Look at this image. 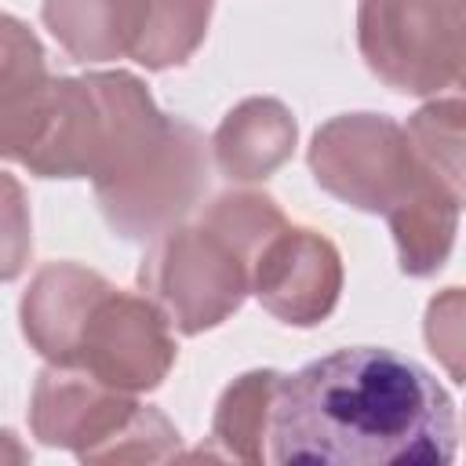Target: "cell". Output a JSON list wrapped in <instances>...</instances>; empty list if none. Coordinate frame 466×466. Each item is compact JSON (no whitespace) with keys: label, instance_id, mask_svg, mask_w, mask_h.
Instances as JSON below:
<instances>
[{"label":"cell","instance_id":"6da1fadb","mask_svg":"<svg viewBox=\"0 0 466 466\" xmlns=\"http://www.w3.org/2000/svg\"><path fill=\"white\" fill-rule=\"evenodd\" d=\"M459 422L448 390L411 357L350 346L280 375L269 459L284 466H448Z\"/></svg>","mask_w":466,"mask_h":466},{"label":"cell","instance_id":"7a4b0ae2","mask_svg":"<svg viewBox=\"0 0 466 466\" xmlns=\"http://www.w3.org/2000/svg\"><path fill=\"white\" fill-rule=\"evenodd\" d=\"M18 320L47 364L87 371L124 393L157 390L178 353L157 302L76 262H47L29 280Z\"/></svg>","mask_w":466,"mask_h":466},{"label":"cell","instance_id":"3957f363","mask_svg":"<svg viewBox=\"0 0 466 466\" xmlns=\"http://www.w3.org/2000/svg\"><path fill=\"white\" fill-rule=\"evenodd\" d=\"M284 222L269 193H222L197 222H178L153 240L138 266V284L182 335L218 328L251 291L255 251Z\"/></svg>","mask_w":466,"mask_h":466},{"label":"cell","instance_id":"277c9868","mask_svg":"<svg viewBox=\"0 0 466 466\" xmlns=\"http://www.w3.org/2000/svg\"><path fill=\"white\" fill-rule=\"evenodd\" d=\"M160 120L153 95L131 73L55 76L47 127L22 167L40 178L102 182L138 157Z\"/></svg>","mask_w":466,"mask_h":466},{"label":"cell","instance_id":"5b68a950","mask_svg":"<svg viewBox=\"0 0 466 466\" xmlns=\"http://www.w3.org/2000/svg\"><path fill=\"white\" fill-rule=\"evenodd\" d=\"M29 426L47 448H69L80 462H164L178 455V430L164 411L58 364L36 375Z\"/></svg>","mask_w":466,"mask_h":466},{"label":"cell","instance_id":"8992f818","mask_svg":"<svg viewBox=\"0 0 466 466\" xmlns=\"http://www.w3.org/2000/svg\"><path fill=\"white\" fill-rule=\"evenodd\" d=\"M208 22L211 0H44V25L76 62L171 69L193 58Z\"/></svg>","mask_w":466,"mask_h":466},{"label":"cell","instance_id":"52a82bcc","mask_svg":"<svg viewBox=\"0 0 466 466\" xmlns=\"http://www.w3.org/2000/svg\"><path fill=\"white\" fill-rule=\"evenodd\" d=\"M309 171L324 193L368 215H393L433 182H451L382 113H342L320 124L309 142ZM451 186L462 189V182Z\"/></svg>","mask_w":466,"mask_h":466},{"label":"cell","instance_id":"ba28073f","mask_svg":"<svg viewBox=\"0 0 466 466\" xmlns=\"http://www.w3.org/2000/svg\"><path fill=\"white\" fill-rule=\"evenodd\" d=\"M208 138L164 113L153 138L113 178L95 182L109 229L124 240H157L178 226L208 189Z\"/></svg>","mask_w":466,"mask_h":466},{"label":"cell","instance_id":"9c48e42d","mask_svg":"<svg viewBox=\"0 0 466 466\" xmlns=\"http://www.w3.org/2000/svg\"><path fill=\"white\" fill-rule=\"evenodd\" d=\"M357 47L400 95H437L462 80V0H360Z\"/></svg>","mask_w":466,"mask_h":466},{"label":"cell","instance_id":"30bf717a","mask_svg":"<svg viewBox=\"0 0 466 466\" xmlns=\"http://www.w3.org/2000/svg\"><path fill=\"white\" fill-rule=\"evenodd\" d=\"M251 291L277 320L313 328L339 306L342 255L324 233L284 222L251 258Z\"/></svg>","mask_w":466,"mask_h":466},{"label":"cell","instance_id":"8fae6325","mask_svg":"<svg viewBox=\"0 0 466 466\" xmlns=\"http://www.w3.org/2000/svg\"><path fill=\"white\" fill-rule=\"evenodd\" d=\"M55 76L36 33L0 11V160L25 164L47 127Z\"/></svg>","mask_w":466,"mask_h":466},{"label":"cell","instance_id":"7c38bea8","mask_svg":"<svg viewBox=\"0 0 466 466\" xmlns=\"http://www.w3.org/2000/svg\"><path fill=\"white\" fill-rule=\"evenodd\" d=\"M295 116L277 98H244L233 106L215 138V164L229 182H262L269 178L295 149Z\"/></svg>","mask_w":466,"mask_h":466},{"label":"cell","instance_id":"4fadbf2b","mask_svg":"<svg viewBox=\"0 0 466 466\" xmlns=\"http://www.w3.org/2000/svg\"><path fill=\"white\" fill-rule=\"evenodd\" d=\"M459 211H462V189L451 182H433L415 200L386 215L400 269L408 277H433L448 262L459 233Z\"/></svg>","mask_w":466,"mask_h":466},{"label":"cell","instance_id":"5bb4252c","mask_svg":"<svg viewBox=\"0 0 466 466\" xmlns=\"http://www.w3.org/2000/svg\"><path fill=\"white\" fill-rule=\"evenodd\" d=\"M280 371H244L226 386V393L215 404L211 419V444L226 459L240 462H266L269 459V419L277 400Z\"/></svg>","mask_w":466,"mask_h":466},{"label":"cell","instance_id":"9a60e30c","mask_svg":"<svg viewBox=\"0 0 466 466\" xmlns=\"http://www.w3.org/2000/svg\"><path fill=\"white\" fill-rule=\"evenodd\" d=\"M404 135L430 167H437L451 182H462V102L459 98L422 106L408 120Z\"/></svg>","mask_w":466,"mask_h":466},{"label":"cell","instance_id":"2e32d148","mask_svg":"<svg viewBox=\"0 0 466 466\" xmlns=\"http://www.w3.org/2000/svg\"><path fill=\"white\" fill-rule=\"evenodd\" d=\"M33 255V226L29 200L15 175L0 171V280H15L25 273Z\"/></svg>","mask_w":466,"mask_h":466},{"label":"cell","instance_id":"e0dca14e","mask_svg":"<svg viewBox=\"0 0 466 466\" xmlns=\"http://www.w3.org/2000/svg\"><path fill=\"white\" fill-rule=\"evenodd\" d=\"M459 288H448L444 299H433L430 302V313H426V342L433 346V353H441L451 368V375H459Z\"/></svg>","mask_w":466,"mask_h":466},{"label":"cell","instance_id":"ac0fdd59","mask_svg":"<svg viewBox=\"0 0 466 466\" xmlns=\"http://www.w3.org/2000/svg\"><path fill=\"white\" fill-rule=\"evenodd\" d=\"M25 459H29V451L15 441V433L0 430V462H25Z\"/></svg>","mask_w":466,"mask_h":466}]
</instances>
